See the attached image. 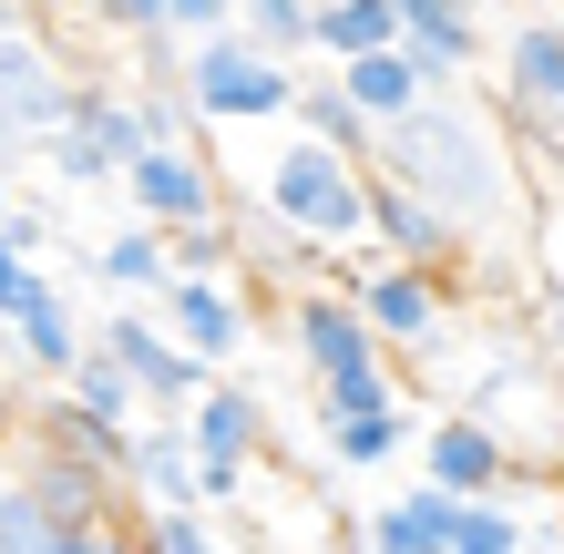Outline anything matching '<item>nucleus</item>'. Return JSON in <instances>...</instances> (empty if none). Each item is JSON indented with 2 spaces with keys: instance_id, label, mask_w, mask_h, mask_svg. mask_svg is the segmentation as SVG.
<instances>
[{
  "instance_id": "1",
  "label": "nucleus",
  "mask_w": 564,
  "mask_h": 554,
  "mask_svg": "<svg viewBox=\"0 0 564 554\" xmlns=\"http://www.w3.org/2000/svg\"><path fill=\"white\" fill-rule=\"evenodd\" d=\"M380 175L411 185L452 237H503L523 226V185H513V154L503 134L473 113V104H421L380 134Z\"/></svg>"
},
{
  "instance_id": "2",
  "label": "nucleus",
  "mask_w": 564,
  "mask_h": 554,
  "mask_svg": "<svg viewBox=\"0 0 564 554\" xmlns=\"http://www.w3.org/2000/svg\"><path fill=\"white\" fill-rule=\"evenodd\" d=\"M257 195H268V216L288 226L297 247H349V237H370V175H359L349 154H328L318 134L278 144L268 175H257Z\"/></svg>"
},
{
  "instance_id": "3",
  "label": "nucleus",
  "mask_w": 564,
  "mask_h": 554,
  "mask_svg": "<svg viewBox=\"0 0 564 554\" xmlns=\"http://www.w3.org/2000/svg\"><path fill=\"white\" fill-rule=\"evenodd\" d=\"M185 93H195V113H206L216 134H247V123H268V113H297V73H288L278 52H257L247 31H216V42H195Z\"/></svg>"
},
{
  "instance_id": "4",
  "label": "nucleus",
  "mask_w": 564,
  "mask_h": 554,
  "mask_svg": "<svg viewBox=\"0 0 564 554\" xmlns=\"http://www.w3.org/2000/svg\"><path fill=\"white\" fill-rule=\"evenodd\" d=\"M73 113H83V83L62 73L31 31H0V123H11L21 144H62Z\"/></svg>"
},
{
  "instance_id": "5",
  "label": "nucleus",
  "mask_w": 564,
  "mask_h": 554,
  "mask_svg": "<svg viewBox=\"0 0 564 554\" xmlns=\"http://www.w3.org/2000/svg\"><path fill=\"white\" fill-rule=\"evenodd\" d=\"M123 195H134V216L154 226V237H195V226H226L216 216V175L195 165L185 144H154L123 165Z\"/></svg>"
},
{
  "instance_id": "6",
  "label": "nucleus",
  "mask_w": 564,
  "mask_h": 554,
  "mask_svg": "<svg viewBox=\"0 0 564 554\" xmlns=\"http://www.w3.org/2000/svg\"><path fill=\"white\" fill-rule=\"evenodd\" d=\"M503 472H513V442L492 432L482 411H452L442 432L421 442V482H431V493H452V503H482Z\"/></svg>"
},
{
  "instance_id": "7",
  "label": "nucleus",
  "mask_w": 564,
  "mask_h": 554,
  "mask_svg": "<svg viewBox=\"0 0 564 554\" xmlns=\"http://www.w3.org/2000/svg\"><path fill=\"white\" fill-rule=\"evenodd\" d=\"M104 360H123V380H134L154 411H195L216 390V370L185 360V349L164 339V329H144V318H113V329H104Z\"/></svg>"
},
{
  "instance_id": "8",
  "label": "nucleus",
  "mask_w": 564,
  "mask_h": 554,
  "mask_svg": "<svg viewBox=\"0 0 564 554\" xmlns=\"http://www.w3.org/2000/svg\"><path fill=\"white\" fill-rule=\"evenodd\" d=\"M185 432H195V472H206V503H226V493L247 482V463H257V401H247L237 380H216L206 401H195Z\"/></svg>"
},
{
  "instance_id": "9",
  "label": "nucleus",
  "mask_w": 564,
  "mask_h": 554,
  "mask_svg": "<svg viewBox=\"0 0 564 554\" xmlns=\"http://www.w3.org/2000/svg\"><path fill=\"white\" fill-rule=\"evenodd\" d=\"M164 329H175V349H185V360H237V349H247V298H237V287H216V278H175V287H164Z\"/></svg>"
},
{
  "instance_id": "10",
  "label": "nucleus",
  "mask_w": 564,
  "mask_h": 554,
  "mask_svg": "<svg viewBox=\"0 0 564 554\" xmlns=\"http://www.w3.org/2000/svg\"><path fill=\"white\" fill-rule=\"evenodd\" d=\"M349 298H359V318H370V339H431L442 329V287H431L421 268H359L349 278Z\"/></svg>"
},
{
  "instance_id": "11",
  "label": "nucleus",
  "mask_w": 564,
  "mask_h": 554,
  "mask_svg": "<svg viewBox=\"0 0 564 554\" xmlns=\"http://www.w3.org/2000/svg\"><path fill=\"white\" fill-rule=\"evenodd\" d=\"M297 360H308V380L370 370V360H380V339H370V318H359L349 287H339V298H297Z\"/></svg>"
},
{
  "instance_id": "12",
  "label": "nucleus",
  "mask_w": 564,
  "mask_h": 554,
  "mask_svg": "<svg viewBox=\"0 0 564 554\" xmlns=\"http://www.w3.org/2000/svg\"><path fill=\"white\" fill-rule=\"evenodd\" d=\"M503 83H513V113H534V123H554V113H564V21H554V11L513 21Z\"/></svg>"
},
{
  "instance_id": "13",
  "label": "nucleus",
  "mask_w": 564,
  "mask_h": 554,
  "mask_svg": "<svg viewBox=\"0 0 564 554\" xmlns=\"http://www.w3.org/2000/svg\"><path fill=\"white\" fill-rule=\"evenodd\" d=\"M401 52L421 62L431 83H442V73H473V62H482L473 11H462V0H401Z\"/></svg>"
},
{
  "instance_id": "14",
  "label": "nucleus",
  "mask_w": 564,
  "mask_h": 554,
  "mask_svg": "<svg viewBox=\"0 0 564 554\" xmlns=\"http://www.w3.org/2000/svg\"><path fill=\"white\" fill-rule=\"evenodd\" d=\"M452 534H462V503L431 493V482H411L401 503L370 513V554H452Z\"/></svg>"
},
{
  "instance_id": "15",
  "label": "nucleus",
  "mask_w": 564,
  "mask_h": 554,
  "mask_svg": "<svg viewBox=\"0 0 564 554\" xmlns=\"http://www.w3.org/2000/svg\"><path fill=\"white\" fill-rule=\"evenodd\" d=\"M421 83H431V73H421L411 52H370V62H339V93H349V104L380 123V134H390L401 113H421V104H431Z\"/></svg>"
},
{
  "instance_id": "16",
  "label": "nucleus",
  "mask_w": 564,
  "mask_h": 554,
  "mask_svg": "<svg viewBox=\"0 0 564 554\" xmlns=\"http://www.w3.org/2000/svg\"><path fill=\"white\" fill-rule=\"evenodd\" d=\"M370 237L390 247V268H431V257L452 247V226L431 216L411 185H390V175H380V185H370Z\"/></svg>"
},
{
  "instance_id": "17",
  "label": "nucleus",
  "mask_w": 564,
  "mask_h": 554,
  "mask_svg": "<svg viewBox=\"0 0 564 554\" xmlns=\"http://www.w3.org/2000/svg\"><path fill=\"white\" fill-rule=\"evenodd\" d=\"M11 329H21V349H31V370H52V380H73V370L93 360V349H83V329H73V298H62L52 278H31V298H21V318H11Z\"/></svg>"
},
{
  "instance_id": "18",
  "label": "nucleus",
  "mask_w": 564,
  "mask_h": 554,
  "mask_svg": "<svg viewBox=\"0 0 564 554\" xmlns=\"http://www.w3.org/2000/svg\"><path fill=\"white\" fill-rule=\"evenodd\" d=\"M318 52H339V62L401 52V0H318Z\"/></svg>"
},
{
  "instance_id": "19",
  "label": "nucleus",
  "mask_w": 564,
  "mask_h": 554,
  "mask_svg": "<svg viewBox=\"0 0 564 554\" xmlns=\"http://www.w3.org/2000/svg\"><path fill=\"white\" fill-rule=\"evenodd\" d=\"M134 482L154 493V513H185L195 493H206V472H195V432H164V421H154V432L134 442Z\"/></svg>"
},
{
  "instance_id": "20",
  "label": "nucleus",
  "mask_w": 564,
  "mask_h": 554,
  "mask_svg": "<svg viewBox=\"0 0 564 554\" xmlns=\"http://www.w3.org/2000/svg\"><path fill=\"white\" fill-rule=\"evenodd\" d=\"M21 482L62 513V524H104V472H93V463H73V452H42V463H31Z\"/></svg>"
},
{
  "instance_id": "21",
  "label": "nucleus",
  "mask_w": 564,
  "mask_h": 554,
  "mask_svg": "<svg viewBox=\"0 0 564 554\" xmlns=\"http://www.w3.org/2000/svg\"><path fill=\"white\" fill-rule=\"evenodd\" d=\"M297 134H318L328 154H359V144H370V154H380V123H370V113H359V104H349V93H339V83H308V93H297Z\"/></svg>"
},
{
  "instance_id": "22",
  "label": "nucleus",
  "mask_w": 564,
  "mask_h": 554,
  "mask_svg": "<svg viewBox=\"0 0 564 554\" xmlns=\"http://www.w3.org/2000/svg\"><path fill=\"white\" fill-rule=\"evenodd\" d=\"M237 31L257 52H318V0H237Z\"/></svg>"
},
{
  "instance_id": "23",
  "label": "nucleus",
  "mask_w": 564,
  "mask_h": 554,
  "mask_svg": "<svg viewBox=\"0 0 564 554\" xmlns=\"http://www.w3.org/2000/svg\"><path fill=\"white\" fill-rule=\"evenodd\" d=\"M308 401H318V432H339V421H370V411H390L401 390H390V370L370 360V370H328V380H308Z\"/></svg>"
},
{
  "instance_id": "24",
  "label": "nucleus",
  "mask_w": 564,
  "mask_h": 554,
  "mask_svg": "<svg viewBox=\"0 0 564 554\" xmlns=\"http://www.w3.org/2000/svg\"><path fill=\"white\" fill-rule=\"evenodd\" d=\"M318 442H328V463H339V472H370V463H390V452L411 442V411L390 401V411H370V421H339V432H318Z\"/></svg>"
},
{
  "instance_id": "25",
  "label": "nucleus",
  "mask_w": 564,
  "mask_h": 554,
  "mask_svg": "<svg viewBox=\"0 0 564 554\" xmlns=\"http://www.w3.org/2000/svg\"><path fill=\"white\" fill-rule=\"evenodd\" d=\"M93 268H104L113 287H134V298H144V287H154V298H164V287H175V247H164V237H154V226H134V237H113L104 257H93Z\"/></svg>"
},
{
  "instance_id": "26",
  "label": "nucleus",
  "mask_w": 564,
  "mask_h": 554,
  "mask_svg": "<svg viewBox=\"0 0 564 554\" xmlns=\"http://www.w3.org/2000/svg\"><path fill=\"white\" fill-rule=\"evenodd\" d=\"M62 401H73V411H93V421H113V432H123V411H134L144 390L123 380V360H83L73 380H62Z\"/></svg>"
},
{
  "instance_id": "27",
  "label": "nucleus",
  "mask_w": 564,
  "mask_h": 554,
  "mask_svg": "<svg viewBox=\"0 0 564 554\" xmlns=\"http://www.w3.org/2000/svg\"><path fill=\"white\" fill-rule=\"evenodd\" d=\"M62 544V513L31 493V482H11V493H0V554H52Z\"/></svg>"
},
{
  "instance_id": "28",
  "label": "nucleus",
  "mask_w": 564,
  "mask_h": 554,
  "mask_svg": "<svg viewBox=\"0 0 564 554\" xmlns=\"http://www.w3.org/2000/svg\"><path fill=\"white\" fill-rule=\"evenodd\" d=\"M452 554H523V513L513 503H462V534H452Z\"/></svg>"
},
{
  "instance_id": "29",
  "label": "nucleus",
  "mask_w": 564,
  "mask_h": 554,
  "mask_svg": "<svg viewBox=\"0 0 564 554\" xmlns=\"http://www.w3.org/2000/svg\"><path fill=\"white\" fill-rule=\"evenodd\" d=\"M144 554H216V524H206V513H154V534H144Z\"/></svg>"
},
{
  "instance_id": "30",
  "label": "nucleus",
  "mask_w": 564,
  "mask_h": 554,
  "mask_svg": "<svg viewBox=\"0 0 564 554\" xmlns=\"http://www.w3.org/2000/svg\"><path fill=\"white\" fill-rule=\"evenodd\" d=\"M52 554H134V534L104 513V524H62V544H52Z\"/></svg>"
},
{
  "instance_id": "31",
  "label": "nucleus",
  "mask_w": 564,
  "mask_h": 554,
  "mask_svg": "<svg viewBox=\"0 0 564 554\" xmlns=\"http://www.w3.org/2000/svg\"><path fill=\"white\" fill-rule=\"evenodd\" d=\"M31 257H21V237H0V318H21V298H31Z\"/></svg>"
},
{
  "instance_id": "32",
  "label": "nucleus",
  "mask_w": 564,
  "mask_h": 554,
  "mask_svg": "<svg viewBox=\"0 0 564 554\" xmlns=\"http://www.w3.org/2000/svg\"><path fill=\"white\" fill-rule=\"evenodd\" d=\"M164 31H206V42H216V31H226V0H164Z\"/></svg>"
},
{
  "instance_id": "33",
  "label": "nucleus",
  "mask_w": 564,
  "mask_h": 554,
  "mask_svg": "<svg viewBox=\"0 0 564 554\" xmlns=\"http://www.w3.org/2000/svg\"><path fill=\"white\" fill-rule=\"evenodd\" d=\"M113 31H164V0H93Z\"/></svg>"
},
{
  "instance_id": "34",
  "label": "nucleus",
  "mask_w": 564,
  "mask_h": 554,
  "mask_svg": "<svg viewBox=\"0 0 564 554\" xmlns=\"http://www.w3.org/2000/svg\"><path fill=\"white\" fill-rule=\"evenodd\" d=\"M11 154H21V134H11V123H0V165H11Z\"/></svg>"
},
{
  "instance_id": "35",
  "label": "nucleus",
  "mask_w": 564,
  "mask_h": 554,
  "mask_svg": "<svg viewBox=\"0 0 564 554\" xmlns=\"http://www.w3.org/2000/svg\"><path fill=\"white\" fill-rule=\"evenodd\" d=\"M11 482H21V472H11V463H0V493H11Z\"/></svg>"
},
{
  "instance_id": "36",
  "label": "nucleus",
  "mask_w": 564,
  "mask_h": 554,
  "mask_svg": "<svg viewBox=\"0 0 564 554\" xmlns=\"http://www.w3.org/2000/svg\"><path fill=\"white\" fill-rule=\"evenodd\" d=\"M554 534H564V524H554Z\"/></svg>"
}]
</instances>
